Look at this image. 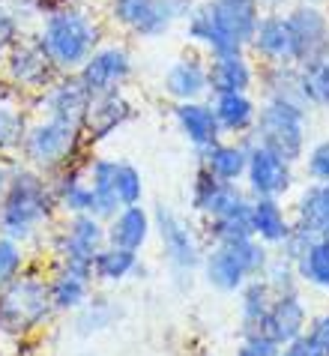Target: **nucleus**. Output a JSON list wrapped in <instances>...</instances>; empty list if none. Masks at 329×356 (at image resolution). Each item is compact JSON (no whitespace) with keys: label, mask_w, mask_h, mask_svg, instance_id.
I'll list each match as a JSON object with an SVG mask.
<instances>
[{"label":"nucleus","mask_w":329,"mask_h":356,"mask_svg":"<svg viewBox=\"0 0 329 356\" xmlns=\"http://www.w3.org/2000/svg\"><path fill=\"white\" fill-rule=\"evenodd\" d=\"M24 132H27V123L24 117L9 105H0V153H9L15 147H22L24 141Z\"/></svg>","instance_id":"obj_39"},{"label":"nucleus","mask_w":329,"mask_h":356,"mask_svg":"<svg viewBox=\"0 0 329 356\" xmlns=\"http://www.w3.org/2000/svg\"><path fill=\"white\" fill-rule=\"evenodd\" d=\"M51 312L48 279L22 273L18 279L0 284V332L27 335L51 318Z\"/></svg>","instance_id":"obj_5"},{"label":"nucleus","mask_w":329,"mask_h":356,"mask_svg":"<svg viewBox=\"0 0 329 356\" xmlns=\"http://www.w3.org/2000/svg\"><path fill=\"white\" fill-rule=\"evenodd\" d=\"M291 216L284 213L282 197H252V231L261 243L275 249L291 231Z\"/></svg>","instance_id":"obj_27"},{"label":"nucleus","mask_w":329,"mask_h":356,"mask_svg":"<svg viewBox=\"0 0 329 356\" xmlns=\"http://www.w3.org/2000/svg\"><path fill=\"white\" fill-rule=\"evenodd\" d=\"M273 291L269 284L264 282V275H255L248 279L243 288H239V332L246 335H261L264 332V318H266V309L273 302Z\"/></svg>","instance_id":"obj_28"},{"label":"nucleus","mask_w":329,"mask_h":356,"mask_svg":"<svg viewBox=\"0 0 329 356\" xmlns=\"http://www.w3.org/2000/svg\"><path fill=\"white\" fill-rule=\"evenodd\" d=\"M9 81L27 90H48L63 72H57L54 63L45 57V51L39 48V42H15L9 48V54L3 57Z\"/></svg>","instance_id":"obj_15"},{"label":"nucleus","mask_w":329,"mask_h":356,"mask_svg":"<svg viewBox=\"0 0 329 356\" xmlns=\"http://www.w3.org/2000/svg\"><path fill=\"white\" fill-rule=\"evenodd\" d=\"M264 282L269 284V291H273L275 296L278 293H296V282H299L296 264L273 252V258H269L266 270H264Z\"/></svg>","instance_id":"obj_37"},{"label":"nucleus","mask_w":329,"mask_h":356,"mask_svg":"<svg viewBox=\"0 0 329 356\" xmlns=\"http://www.w3.org/2000/svg\"><path fill=\"white\" fill-rule=\"evenodd\" d=\"M317 236H321V234H314V231H308V227H303V225H296V222H294V225H291V231H287V236L275 245V254H282V258H287V261H294V264H296V261L303 258V254L314 245Z\"/></svg>","instance_id":"obj_40"},{"label":"nucleus","mask_w":329,"mask_h":356,"mask_svg":"<svg viewBox=\"0 0 329 356\" xmlns=\"http://www.w3.org/2000/svg\"><path fill=\"white\" fill-rule=\"evenodd\" d=\"M299 87L305 105L329 108V60L299 66Z\"/></svg>","instance_id":"obj_35"},{"label":"nucleus","mask_w":329,"mask_h":356,"mask_svg":"<svg viewBox=\"0 0 329 356\" xmlns=\"http://www.w3.org/2000/svg\"><path fill=\"white\" fill-rule=\"evenodd\" d=\"M248 201H252V195L239 189V183H225L198 165V174L192 180V201H188L195 213H201L204 219H218V216H227L239 207H246Z\"/></svg>","instance_id":"obj_14"},{"label":"nucleus","mask_w":329,"mask_h":356,"mask_svg":"<svg viewBox=\"0 0 329 356\" xmlns=\"http://www.w3.org/2000/svg\"><path fill=\"white\" fill-rule=\"evenodd\" d=\"M90 284L81 275H72L66 270H54V275L48 279V293H51L54 312H78L90 300Z\"/></svg>","instance_id":"obj_33"},{"label":"nucleus","mask_w":329,"mask_h":356,"mask_svg":"<svg viewBox=\"0 0 329 356\" xmlns=\"http://www.w3.org/2000/svg\"><path fill=\"white\" fill-rule=\"evenodd\" d=\"M303 3H312V6H321V3H326V0H303Z\"/></svg>","instance_id":"obj_49"},{"label":"nucleus","mask_w":329,"mask_h":356,"mask_svg":"<svg viewBox=\"0 0 329 356\" xmlns=\"http://www.w3.org/2000/svg\"><path fill=\"white\" fill-rule=\"evenodd\" d=\"M305 335H308V339H312L317 348H321V350L329 356V312H326V314H317L314 321H308Z\"/></svg>","instance_id":"obj_45"},{"label":"nucleus","mask_w":329,"mask_h":356,"mask_svg":"<svg viewBox=\"0 0 329 356\" xmlns=\"http://www.w3.org/2000/svg\"><path fill=\"white\" fill-rule=\"evenodd\" d=\"M296 273H299V279H303V282L314 284V288L329 291V240L317 236L312 249H308L303 258L296 261Z\"/></svg>","instance_id":"obj_34"},{"label":"nucleus","mask_w":329,"mask_h":356,"mask_svg":"<svg viewBox=\"0 0 329 356\" xmlns=\"http://www.w3.org/2000/svg\"><path fill=\"white\" fill-rule=\"evenodd\" d=\"M153 231L162 240V249L168 254V261L174 264V270L179 273H192L204 264V252L198 245L192 227H188L179 216L165 204H156L153 210Z\"/></svg>","instance_id":"obj_11"},{"label":"nucleus","mask_w":329,"mask_h":356,"mask_svg":"<svg viewBox=\"0 0 329 356\" xmlns=\"http://www.w3.org/2000/svg\"><path fill=\"white\" fill-rule=\"evenodd\" d=\"M114 192H117L120 207H135L144 201V180H141V171L132 162H120Z\"/></svg>","instance_id":"obj_38"},{"label":"nucleus","mask_w":329,"mask_h":356,"mask_svg":"<svg viewBox=\"0 0 329 356\" xmlns=\"http://www.w3.org/2000/svg\"><path fill=\"white\" fill-rule=\"evenodd\" d=\"M192 356H213V350H204V348H201V350H195Z\"/></svg>","instance_id":"obj_48"},{"label":"nucleus","mask_w":329,"mask_h":356,"mask_svg":"<svg viewBox=\"0 0 329 356\" xmlns=\"http://www.w3.org/2000/svg\"><path fill=\"white\" fill-rule=\"evenodd\" d=\"M147 266L132 249H120V245L108 243L105 249L96 252L93 258V279L99 282H123V279H141Z\"/></svg>","instance_id":"obj_29"},{"label":"nucleus","mask_w":329,"mask_h":356,"mask_svg":"<svg viewBox=\"0 0 329 356\" xmlns=\"http://www.w3.org/2000/svg\"><path fill=\"white\" fill-rule=\"evenodd\" d=\"M18 42V15L13 9L0 6V60L9 54V48Z\"/></svg>","instance_id":"obj_44"},{"label":"nucleus","mask_w":329,"mask_h":356,"mask_svg":"<svg viewBox=\"0 0 329 356\" xmlns=\"http://www.w3.org/2000/svg\"><path fill=\"white\" fill-rule=\"evenodd\" d=\"M108 245L105 222L93 213H75L69 216L66 227L51 240V249L60 261H93L99 249Z\"/></svg>","instance_id":"obj_13"},{"label":"nucleus","mask_w":329,"mask_h":356,"mask_svg":"<svg viewBox=\"0 0 329 356\" xmlns=\"http://www.w3.org/2000/svg\"><path fill=\"white\" fill-rule=\"evenodd\" d=\"M308 330V309L299 300V293H278L273 296L264 318V335H269L275 344H287L299 339Z\"/></svg>","instance_id":"obj_18"},{"label":"nucleus","mask_w":329,"mask_h":356,"mask_svg":"<svg viewBox=\"0 0 329 356\" xmlns=\"http://www.w3.org/2000/svg\"><path fill=\"white\" fill-rule=\"evenodd\" d=\"M192 6L195 0H111L108 13L123 31L141 39H156L165 36L177 22H186Z\"/></svg>","instance_id":"obj_8"},{"label":"nucleus","mask_w":329,"mask_h":356,"mask_svg":"<svg viewBox=\"0 0 329 356\" xmlns=\"http://www.w3.org/2000/svg\"><path fill=\"white\" fill-rule=\"evenodd\" d=\"M24 270V252L22 243L9 240V236H0V284L18 279Z\"/></svg>","instance_id":"obj_41"},{"label":"nucleus","mask_w":329,"mask_h":356,"mask_svg":"<svg viewBox=\"0 0 329 356\" xmlns=\"http://www.w3.org/2000/svg\"><path fill=\"white\" fill-rule=\"evenodd\" d=\"M248 48L261 57L264 66L294 63V31L284 13H264Z\"/></svg>","instance_id":"obj_17"},{"label":"nucleus","mask_w":329,"mask_h":356,"mask_svg":"<svg viewBox=\"0 0 329 356\" xmlns=\"http://www.w3.org/2000/svg\"><path fill=\"white\" fill-rule=\"evenodd\" d=\"M269 258H273V249L257 240V236H252V240L234 243V245H213L204 254L201 270L207 275L209 288L222 293H239V288L248 279L264 275Z\"/></svg>","instance_id":"obj_4"},{"label":"nucleus","mask_w":329,"mask_h":356,"mask_svg":"<svg viewBox=\"0 0 329 356\" xmlns=\"http://www.w3.org/2000/svg\"><path fill=\"white\" fill-rule=\"evenodd\" d=\"M207 81H209V96H218V93H248L255 87V66L248 63L246 51L209 57Z\"/></svg>","instance_id":"obj_20"},{"label":"nucleus","mask_w":329,"mask_h":356,"mask_svg":"<svg viewBox=\"0 0 329 356\" xmlns=\"http://www.w3.org/2000/svg\"><path fill=\"white\" fill-rule=\"evenodd\" d=\"M99 36L102 27L87 9L75 3L54 6L51 13L42 18V27L36 33L39 48L45 57L54 63L57 72H78L81 63L99 48Z\"/></svg>","instance_id":"obj_2"},{"label":"nucleus","mask_w":329,"mask_h":356,"mask_svg":"<svg viewBox=\"0 0 329 356\" xmlns=\"http://www.w3.org/2000/svg\"><path fill=\"white\" fill-rule=\"evenodd\" d=\"M93 96L120 90L132 75V57L123 45H99L75 72Z\"/></svg>","instance_id":"obj_12"},{"label":"nucleus","mask_w":329,"mask_h":356,"mask_svg":"<svg viewBox=\"0 0 329 356\" xmlns=\"http://www.w3.org/2000/svg\"><path fill=\"white\" fill-rule=\"evenodd\" d=\"M162 90L174 99V102H195V99L209 96L207 81V63L198 54L179 57L177 63L168 66L162 78Z\"/></svg>","instance_id":"obj_19"},{"label":"nucleus","mask_w":329,"mask_h":356,"mask_svg":"<svg viewBox=\"0 0 329 356\" xmlns=\"http://www.w3.org/2000/svg\"><path fill=\"white\" fill-rule=\"evenodd\" d=\"M195 153H198V165L207 168L218 180H225V183L246 180V168H248L246 141H216L207 147H195Z\"/></svg>","instance_id":"obj_21"},{"label":"nucleus","mask_w":329,"mask_h":356,"mask_svg":"<svg viewBox=\"0 0 329 356\" xmlns=\"http://www.w3.org/2000/svg\"><path fill=\"white\" fill-rule=\"evenodd\" d=\"M90 105H93V93L81 84V78L75 72H66L60 75L57 81L42 90V108L48 117L54 120H63V123H72V126H81L84 129V120L90 114Z\"/></svg>","instance_id":"obj_16"},{"label":"nucleus","mask_w":329,"mask_h":356,"mask_svg":"<svg viewBox=\"0 0 329 356\" xmlns=\"http://www.w3.org/2000/svg\"><path fill=\"white\" fill-rule=\"evenodd\" d=\"M282 344H275L269 335H246L243 344L236 348V356H278Z\"/></svg>","instance_id":"obj_43"},{"label":"nucleus","mask_w":329,"mask_h":356,"mask_svg":"<svg viewBox=\"0 0 329 356\" xmlns=\"http://www.w3.org/2000/svg\"><path fill=\"white\" fill-rule=\"evenodd\" d=\"M261 84H264L266 99H278V102H294V105L308 108L303 99V87H299V66L296 63L264 66Z\"/></svg>","instance_id":"obj_31"},{"label":"nucleus","mask_w":329,"mask_h":356,"mask_svg":"<svg viewBox=\"0 0 329 356\" xmlns=\"http://www.w3.org/2000/svg\"><path fill=\"white\" fill-rule=\"evenodd\" d=\"M248 144V168L246 186L252 197H284L294 186V165L278 153L266 150L264 144H255L252 138H243Z\"/></svg>","instance_id":"obj_9"},{"label":"nucleus","mask_w":329,"mask_h":356,"mask_svg":"<svg viewBox=\"0 0 329 356\" xmlns=\"http://www.w3.org/2000/svg\"><path fill=\"white\" fill-rule=\"evenodd\" d=\"M132 102L114 90V93H102V96H93V105H90V114L84 120V138L87 144L90 141H102L111 132H117L120 126H126L132 120Z\"/></svg>","instance_id":"obj_22"},{"label":"nucleus","mask_w":329,"mask_h":356,"mask_svg":"<svg viewBox=\"0 0 329 356\" xmlns=\"http://www.w3.org/2000/svg\"><path fill=\"white\" fill-rule=\"evenodd\" d=\"M213 111L216 120L222 126V135H234V138H246L255 129L257 120V105L252 93H218L213 96Z\"/></svg>","instance_id":"obj_25"},{"label":"nucleus","mask_w":329,"mask_h":356,"mask_svg":"<svg viewBox=\"0 0 329 356\" xmlns=\"http://www.w3.org/2000/svg\"><path fill=\"white\" fill-rule=\"evenodd\" d=\"M261 3L264 13H282V6L287 3V0H257Z\"/></svg>","instance_id":"obj_47"},{"label":"nucleus","mask_w":329,"mask_h":356,"mask_svg":"<svg viewBox=\"0 0 329 356\" xmlns=\"http://www.w3.org/2000/svg\"><path fill=\"white\" fill-rule=\"evenodd\" d=\"M84 147L87 138L81 126L54 120V117H45V120L27 126L22 141L27 162L39 171H63V168L75 165V159L84 153Z\"/></svg>","instance_id":"obj_6"},{"label":"nucleus","mask_w":329,"mask_h":356,"mask_svg":"<svg viewBox=\"0 0 329 356\" xmlns=\"http://www.w3.org/2000/svg\"><path fill=\"white\" fill-rule=\"evenodd\" d=\"M105 234L111 245L141 252L150 240V234H153V213H147L141 204L123 207L111 222H105Z\"/></svg>","instance_id":"obj_24"},{"label":"nucleus","mask_w":329,"mask_h":356,"mask_svg":"<svg viewBox=\"0 0 329 356\" xmlns=\"http://www.w3.org/2000/svg\"><path fill=\"white\" fill-rule=\"evenodd\" d=\"M278 356H326V353H323V350L317 348V344H314V341L303 332L299 339L282 344V350H278Z\"/></svg>","instance_id":"obj_46"},{"label":"nucleus","mask_w":329,"mask_h":356,"mask_svg":"<svg viewBox=\"0 0 329 356\" xmlns=\"http://www.w3.org/2000/svg\"><path fill=\"white\" fill-rule=\"evenodd\" d=\"M248 138L255 144H264L266 150L278 153L291 165L299 162L305 156V108L294 102L266 99L257 108V120Z\"/></svg>","instance_id":"obj_7"},{"label":"nucleus","mask_w":329,"mask_h":356,"mask_svg":"<svg viewBox=\"0 0 329 356\" xmlns=\"http://www.w3.org/2000/svg\"><path fill=\"white\" fill-rule=\"evenodd\" d=\"M264 9L257 0H204L186 18V36L204 45L209 57L246 51Z\"/></svg>","instance_id":"obj_1"},{"label":"nucleus","mask_w":329,"mask_h":356,"mask_svg":"<svg viewBox=\"0 0 329 356\" xmlns=\"http://www.w3.org/2000/svg\"><path fill=\"white\" fill-rule=\"evenodd\" d=\"M207 236L213 240V245H234V243H246L252 240V201L239 210L218 216V219H207Z\"/></svg>","instance_id":"obj_32"},{"label":"nucleus","mask_w":329,"mask_h":356,"mask_svg":"<svg viewBox=\"0 0 329 356\" xmlns=\"http://www.w3.org/2000/svg\"><path fill=\"white\" fill-rule=\"evenodd\" d=\"M114 321V305L105 302L102 296H96L93 302H84L81 309H78V321H75V332L78 335H93L99 330H105L108 323Z\"/></svg>","instance_id":"obj_36"},{"label":"nucleus","mask_w":329,"mask_h":356,"mask_svg":"<svg viewBox=\"0 0 329 356\" xmlns=\"http://www.w3.org/2000/svg\"><path fill=\"white\" fill-rule=\"evenodd\" d=\"M57 210L51 183L36 171H18L6 180L0 195V236L15 243H27L45 222H51Z\"/></svg>","instance_id":"obj_3"},{"label":"nucleus","mask_w":329,"mask_h":356,"mask_svg":"<svg viewBox=\"0 0 329 356\" xmlns=\"http://www.w3.org/2000/svg\"><path fill=\"white\" fill-rule=\"evenodd\" d=\"M294 31V63L308 66L329 60V15L321 6L299 3L287 13Z\"/></svg>","instance_id":"obj_10"},{"label":"nucleus","mask_w":329,"mask_h":356,"mask_svg":"<svg viewBox=\"0 0 329 356\" xmlns=\"http://www.w3.org/2000/svg\"><path fill=\"white\" fill-rule=\"evenodd\" d=\"M174 123L192 147H207V144L222 141V126H218V120H216L213 105L204 102V99H195V102H177L174 105Z\"/></svg>","instance_id":"obj_23"},{"label":"nucleus","mask_w":329,"mask_h":356,"mask_svg":"<svg viewBox=\"0 0 329 356\" xmlns=\"http://www.w3.org/2000/svg\"><path fill=\"white\" fill-rule=\"evenodd\" d=\"M294 222L314 234L329 227V183H312L294 204Z\"/></svg>","instance_id":"obj_30"},{"label":"nucleus","mask_w":329,"mask_h":356,"mask_svg":"<svg viewBox=\"0 0 329 356\" xmlns=\"http://www.w3.org/2000/svg\"><path fill=\"white\" fill-rule=\"evenodd\" d=\"M54 201L63 213H90L93 207V186L87 180V168L81 165H69L63 171H57V180L51 183Z\"/></svg>","instance_id":"obj_26"},{"label":"nucleus","mask_w":329,"mask_h":356,"mask_svg":"<svg viewBox=\"0 0 329 356\" xmlns=\"http://www.w3.org/2000/svg\"><path fill=\"white\" fill-rule=\"evenodd\" d=\"M305 171H308V180L312 183H329V138L308 150Z\"/></svg>","instance_id":"obj_42"}]
</instances>
